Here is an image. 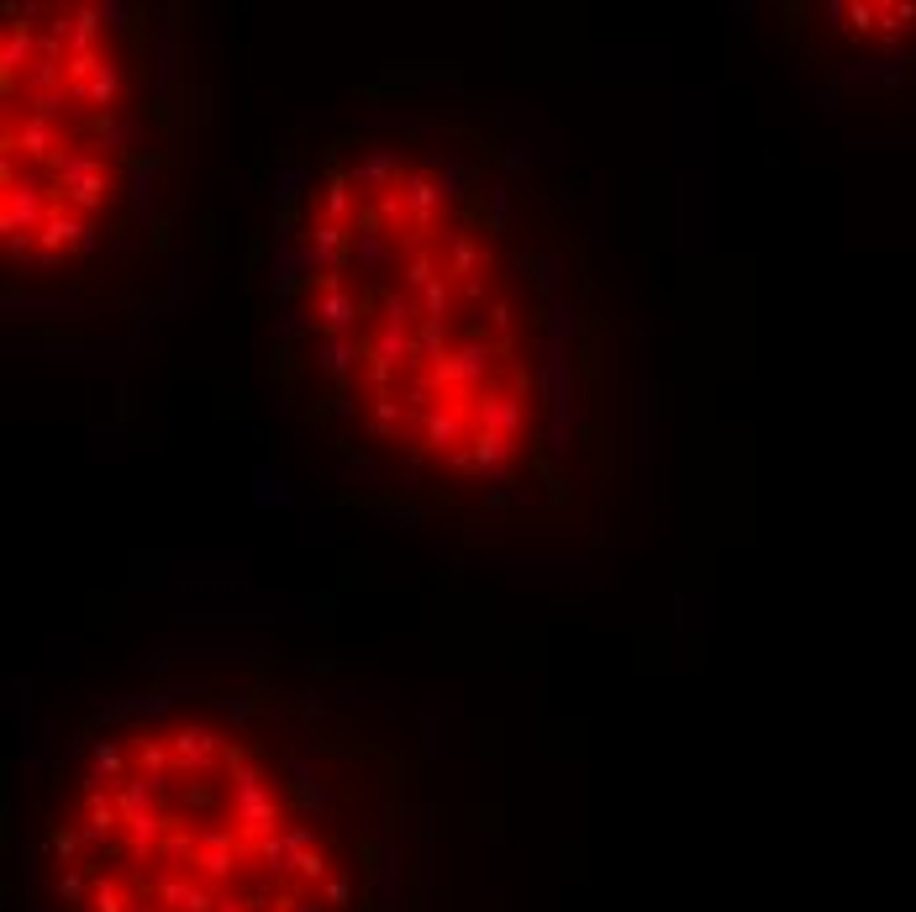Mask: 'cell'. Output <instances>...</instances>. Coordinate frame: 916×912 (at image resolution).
Returning a JSON list of instances; mask_svg holds the SVG:
<instances>
[{
	"label": "cell",
	"instance_id": "cell-1",
	"mask_svg": "<svg viewBox=\"0 0 916 912\" xmlns=\"http://www.w3.org/2000/svg\"><path fill=\"white\" fill-rule=\"evenodd\" d=\"M274 365L337 449L438 507L554 486L559 306L485 149L348 138L290 196Z\"/></svg>",
	"mask_w": 916,
	"mask_h": 912
},
{
	"label": "cell",
	"instance_id": "cell-3",
	"mask_svg": "<svg viewBox=\"0 0 916 912\" xmlns=\"http://www.w3.org/2000/svg\"><path fill=\"white\" fill-rule=\"evenodd\" d=\"M143 164V59L106 5H11L0 63L5 264L59 274L121 233Z\"/></svg>",
	"mask_w": 916,
	"mask_h": 912
},
{
	"label": "cell",
	"instance_id": "cell-2",
	"mask_svg": "<svg viewBox=\"0 0 916 912\" xmlns=\"http://www.w3.org/2000/svg\"><path fill=\"white\" fill-rule=\"evenodd\" d=\"M395 770L296 697H164L74 744L37 912H380Z\"/></svg>",
	"mask_w": 916,
	"mask_h": 912
}]
</instances>
